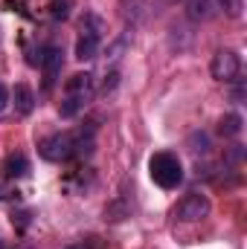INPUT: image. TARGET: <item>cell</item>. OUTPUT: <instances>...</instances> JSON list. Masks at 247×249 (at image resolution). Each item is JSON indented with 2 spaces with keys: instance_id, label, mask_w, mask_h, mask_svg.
Returning a JSON list of instances; mask_svg holds the SVG:
<instances>
[{
  "instance_id": "obj_2",
  "label": "cell",
  "mask_w": 247,
  "mask_h": 249,
  "mask_svg": "<svg viewBox=\"0 0 247 249\" xmlns=\"http://www.w3.org/2000/svg\"><path fill=\"white\" fill-rule=\"evenodd\" d=\"M93 75L90 72H76L70 81H67V87H64V99L62 105H59V116L62 119H76L84 107H87V102L93 99Z\"/></svg>"
},
{
  "instance_id": "obj_6",
  "label": "cell",
  "mask_w": 247,
  "mask_h": 249,
  "mask_svg": "<svg viewBox=\"0 0 247 249\" xmlns=\"http://www.w3.org/2000/svg\"><path fill=\"white\" fill-rule=\"evenodd\" d=\"M209 72L215 81H224V84H233L239 81V72H242V58L236 50H218L212 55V64H209Z\"/></svg>"
},
{
  "instance_id": "obj_11",
  "label": "cell",
  "mask_w": 247,
  "mask_h": 249,
  "mask_svg": "<svg viewBox=\"0 0 247 249\" xmlns=\"http://www.w3.org/2000/svg\"><path fill=\"white\" fill-rule=\"evenodd\" d=\"M189 15L195 20H209L215 15V3L212 0H189Z\"/></svg>"
},
{
  "instance_id": "obj_1",
  "label": "cell",
  "mask_w": 247,
  "mask_h": 249,
  "mask_svg": "<svg viewBox=\"0 0 247 249\" xmlns=\"http://www.w3.org/2000/svg\"><path fill=\"white\" fill-rule=\"evenodd\" d=\"M93 124L87 127H79V130H62V133H53L47 139L38 142V154L47 160V162H67V160H79V157H87L93 151Z\"/></svg>"
},
{
  "instance_id": "obj_7",
  "label": "cell",
  "mask_w": 247,
  "mask_h": 249,
  "mask_svg": "<svg viewBox=\"0 0 247 249\" xmlns=\"http://www.w3.org/2000/svg\"><path fill=\"white\" fill-rule=\"evenodd\" d=\"M38 64L44 70V90H53V84L59 81V72H62V64H64L62 47H47L44 55H38Z\"/></svg>"
},
{
  "instance_id": "obj_3",
  "label": "cell",
  "mask_w": 247,
  "mask_h": 249,
  "mask_svg": "<svg viewBox=\"0 0 247 249\" xmlns=\"http://www.w3.org/2000/svg\"><path fill=\"white\" fill-rule=\"evenodd\" d=\"M148 174H151V180H154L157 186L166 188V191H172V188H178L184 183V165H181L178 154H172V151H157V154H151V160H148Z\"/></svg>"
},
{
  "instance_id": "obj_9",
  "label": "cell",
  "mask_w": 247,
  "mask_h": 249,
  "mask_svg": "<svg viewBox=\"0 0 247 249\" xmlns=\"http://www.w3.org/2000/svg\"><path fill=\"white\" fill-rule=\"evenodd\" d=\"M0 171H3L6 180H21V177L29 174V160H26L23 154H9V157L3 160Z\"/></svg>"
},
{
  "instance_id": "obj_10",
  "label": "cell",
  "mask_w": 247,
  "mask_h": 249,
  "mask_svg": "<svg viewBox=\"0 0 247 249\" xmlns=\"http://www.w3.org/2000/svg\"><path fill=\"white\" fill-rule=\"evenodd\" d=\"M242 124H245V119H242L239 113H224V116L218 119V133H221L224 139H233V136L242 133Z\"/></svg>"
},
{
  "instance_id": "obj_16",
  "label": "cell",
  "mask_w": 247,
  "mask_h": 249,
  "mask_svg": "<svg viewBox=\"0 0 247 249\" xmlns=\"http://www.w3.org/2000/svg\"><path fill=\"white\" fill-rule=\"evenodd\" d=\"M9 107V87L6 84H0V113Z\"/></svg>"
},
{
  "instance_id": "obj_4",
  "label": "cell",
  "mask_w": 247,
  "mask_h": 249,
  "mask_svg": "<svg viewBox=\"0 0 247 249\" xmlns=\"http://www.w3.org/2000/svg\"><path fill=\"white\" fill-rule=\"evenodd\" d=\"M99 44H102V20L96 15H87L82 20V32L76 38V58L79 61H93L99 55Z\"/></svg>"
},
{
  "instance_id": "obj_8",
  "label": "cell",
  "mask_w": 247,
  "mask_h": 249,
  "mask_svg": "<svg viewBox=\"0 0 247 249\" xmlns=\"http://www.w3.org/2000/svg\"><path fill=\"white\" fill-rule=\"evenodd\" d=\"M9 102H15V110H18L21 116H29V113L35 110V93H32V87H26V84H15V87L9 90Z\"/></svg>"
},
{
  "instance_id": "obj_12",
  "label": "cell",
  "mask_w": 247,
  "mask_h": 249,
  "mask_svg": "<svg viewBox=\"0 0 247 249\" xmlns=\"http://www.w3.org/2000/svg\"><path fill=\"white\" fill-rule=\"evenodd\" d=\"M212 3L227 18H242V12H245V0H212Z\"/></svg>"
},
{
  "instance_id": "obj_13",
  "label": "cell",
  "mask_w": 247,
  "mask_h": 249,
  "mask_svg": "<svg viewBox=\"0 0 247 249\" xmlns=\"http://www.w3.org/2000/svg\"><path fill=\"white\" fill-rule=\"evenodd\" d=\"M189 151L192 154H206L209 151V136L206 133H192L189 136Z\"/></svg>"
},
{
  "instance_id": "obj_17",
  "label": "cell",
  "mask_w": 247,
  "mask_h": 249,
  "mask_svg": "<svg viewBox=\"0 0 247 249\" xmlns=\"http://www.w3.org/2000/svg\"><path fill=\"white\" fill-rule=\"evenodd\" d=\"M0 249H3V241H0Z\"/></svg>"
},
{
  "instance_id": "obj_14",
  "label": "cell",
  "mask_w": 247,
  "mask_h": 249,
  "mask_svg": "<svg viewBox=\"0 0 247 249\" xmlns=\"http://www.w3.org/2000/svg\"><path fill=\"white\" fill-rule=\"evenodd\" d=\"M64 249H108L99 238H82V241H76V244H70V247Z\"/></svg>"
},
{
  "instance_id": "obj_15",
  "label": "cell",
  "mask_w": 247,
  "mask_h": 249,
  "mask_svg": "<svg viewBox=\"0 0 247 249\" xmlns=\"http://www.w3.org/2000/svg\"><path fill=\"white\" fill-rule=\"evenodd\" d=\"M67 15H70V0H53V18L64 20Z\"/></svg>"
},
{
  "instance_id": "obj_5",
  "label": "cell",
  "mask_w": 247,
  "mask_h": 249,
  "mask_svg": "<svg viewBox=\"0 0 247 249\" xmlns=\"http://www.w3.org/2000/svg\"><path fill=\"white\" fill-rule=\"evenodd\" d=\"M209 212H212L209 197L201 194V191H192V194H186L184 200L175 206V220H181V223H198V220L209 217Z\"/></svg>"
}]
</instances>
